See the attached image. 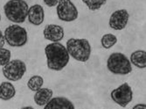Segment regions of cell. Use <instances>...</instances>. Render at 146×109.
Wrapping results in <instances>:
<instances>
[{"instance_id": "12", "label": "cell", "mask_w": 146, "mask_h": 109, "mask_svg": "<svg viewBox=\"0 0 146 109\" xmlns=\"http://www.w3.org/2000/svg\"><path fill=\"white\" fill-rule=\"evenodd\" d=\"M44 109H74V106L67 98L56 97L51 99V100L45 106Z\"/></svg>"}, {"instance_id": "22", "label": "cell", "mask_w": 146, "mask_h": 109, "mask_svg": "<svg viewBox=\"0 0 146 109\" xmlns=\"http://www.w3.org/2000/svg\"><path fill=\"white\" fill-rule=\"evenodd\" d=\"M132 109H146V105L145 104H138V105H136Z\"/></svg>"}, {"instance_id": "19", "label": "cell", "mask_w": 146, "mask_h": 109, "mask_svg": "<svg viewBox=\"0 0 146 109\" xmlns=\"http://www.w3.org/2000/svg\"><path fill=\"white\" fill-rule=\"evenodd\" d=\"M11 51L9 49L0 48V66H5L11 61Z\"/></svg>"}, {"instance_id": "18", "label": "cell", "mask_w": 146, "mask_h": 109, "mask_svg": "<svg viewBox=\"0 0 146 109\" xmlns=\"http://www.w3.org/2000/svg\"><path fill=\"white\" fill-rule=\"evenodd\" d=\"M82 2L90 11H97L106 4L107 0H82Z\"/></svg>"}, {"instance_id": "15", "label": "cell", "mask_w": 146, "mask_h": 109, "mask_svg": "<svg viewBox=\"0 0 146 109\" xmlns=\"http://www.w3.org/2000/svg\"><path fill=\"white\" fill-rule=\"evenodd\" d=\"M130 63L140 69H145L146 67V52L144 50H137L130 56Z\"/></svg>"}, {"instance_id": "8", "label": "cell", "mask_w": 146, "mask_h": 109, "mask_svg": "<svg viewBox=\"0 0 146 109\" xmlns=\"http://www.w3.org/2000/svg\"><path fill=\"white\" fill-rule=\"evenodd\" d=\"M111 99L114 102L118 104L122 107H125L133 99V92L131 87L127 83H123L118 88L111 92Z\"/></svg>"}, {"instance_id": "16", "label": "cell", "mask_w": 146, "mask_h": 109, "mask_svg": "<svg viewBox=\"0 0 146 109\" xmlns=\"http://www.w3.org/2000/svg\"><path fill=\"white\" fill-rule=\"evenodd\" d=\"M44 84V80L43 77L40 76H33L27 82V86L28 88L33 91V92H37L40 88H42V85Z\"/></svg>"}, {"instance_id": "13", "label": "cell", "mask_w": 146, "mask_h": 109, "mask_svg": "<svg viewBox=\"0 0 146 109\" xmlns=\"http://www.w3.org/2000/svg\"><path fill=\"white\" fill-rule=\"evenodd\" d=\"M52 97V91L49 88H40L34 95V101L38 106H46Z\"/></svg>"}, {"instance_id": "2", "label": "cell", "mask_w": 146, "mask_h": 109, "mask_svg": "<svg viewBox=\"0 0 146 109\" xmlns=\"http://www.w3.org/2000/svg\"><path fill=\"white\" fill-rule=\"evenodd\" d=\"M28 10V5L24 0H9L4 6L6 18L16 24L25 22L27 18Z\"/></svg>"}, {"instance_id": "9", "label": "cell", "mask_w": 146, "mask_h": 109, "mask_svg": "<svg viewBox=\"0 0 146 109\" xmlns=\"http://www.w3.org/2000/svg\"><path fill=\"white\" fill-rule=\"evenodd\" d=\"M129 14L127 10L121 9L114 11L109 21V26L114 30H123L128 24Z\"/></svg>"}, {"instance_id": "17", "label": "cell", "mask_w": 146, "mask_h": 109, "mask_svg": "<svg viewBox=\"0 0 146 109\" xmlns=\"http://www.w3.org/2000/svg\"><path fill=\"white\" fill-rule=\"evenodd\" d=\"M117 42V38L112 34H106L102 37L101 43L104 48H110Z\"/></svg>"}, {"instance_id": "23", "label": "cell", "mask_w": 146, "mask_h": 109, "mask_svg": "<svg viewBox=\"0 0 146 109\" xmlns=\"http://www.w3.org/2000/svg\"><path fill=\"white\" fill-rule=\"evenodd\" d=\"M21 109H34V108H33V107H31V106H25V107H23V108H21Z\"/></svg>"}, {"instance_id": "7", "label": "cell", "mask_w": 146, "mask_h": 109, "mask_svg": "<svg viewBox=\"0 0 146 109\" xmlns=\"http://www.w3.org/2000/svg\"><path fill=\"white\" fill-rule=\"evenodd\" d=\"M58 18L66 22H71L78 18V10L71 0H60L57 5Z\"/></svg>"}, {"instance_id": "14", "label": "cell", "mask_w": 146, "mask_h": 109, "mask_svg": "<svg viewBox=\"0 0 146 109\" xmlns=\"http://www.w3.org/2000/svg\"><path fill=\"white\" fill-rule=\"evenodd\" d=\"M16 94L15 87L10 82H3L0 85V100H10Z\"/></svg>"}, {"instance_id": "21", "label": "cell", "mask_w": 146, "mask_h": 109, "mask_svg": "<svg viewBox=\"0 0 146 109\" xmlns=\"http://www.w3.org/2000/svg\"><path fill=\"white\" fill-rule=\"evenodd\" d=\"M5 37H4V34L2 33L1 29H0V48H3V46L5 45Z\"/></svg>"}, {"instance_id": "4", "label": "cell", "mask_w": 146, "mask_h": 109, "mask_svg": "<svg viewBox=\"0 0 146 109\" xmlns=\"http://www.w3.org/2000/svg\"><path fill=\"white\" fill-rule=\"evenodd\" d=\"M108 70L115 75H127L132 71V67L128 57L123 53L111 54L107 61Z\"/></svg>"}, {"instance_id": "1", "label": "cell", "mask_w": 146, "mask_h": 109, "mask_svg": "<svg viewBox=\"0 0 146 109\" xmlns=\"http://www.w3.org/2000/svg\"><path fill=\"white\" fill-rule=\"evenodd\" d=\"M47 67L52 71H60L67 66L69 62V54L61 43L52 42L45 48Z\"/></svg>"}, {"instance_id": "24", "label": "cell", "mask_w": 146, "mask_h": 109, "mask_svg": "<svg viewBox=\"0 0 146 109\" xmlns=\"http://www.w3.org/2000/svg\"><path fill=\"white\" fill-rule=\"evenodd\" d=\"M0 21H1V15H0Z\"/></svg>"}, {"instance_id": "6", "label": "cell", "mask_w": 146, "mask_h": 109, "mask_svg": "<svg viewBox=\"0 0 146 109\" xmlns=\"http://www.w3.org/2000/svg\"><path fill=\"white\" fill-rule=\"evenodd\" d=\"M3 74L5 77L10 81L20 80L26 71L25 63L19 59L10 61L3 67Z\"/></svg>"}, {"instance_id": "10", "label": "cell", "mask_w": 146, "mask_h": 109, "mask_svg": "<svg viewBox=\"0 0 146 109\" xmlns=\"http://www.w3.org/2000/svg\"><path fill=\"white\" fill-rule=\"evenodd\" d=\"M43 34L46 40L52 42H58L64 38V29L59 25L50 24L45 27Z\"/></svg>"}, {"instance_id": "5", "label": "cell", "mask_w": 146, "mask_h": 109, "mask_svg": "<svg viewBox=\"0 0 146 109\" xmlns=\"http://www.w3.org/2000/svg\"><path fill=\"white\" fill-rule=\"evenodd\" d=\"M5 40L11 47H23L28 40L27 32L24 27L14 24L6 27L5 30Z\"/></svg>"}, {"instance_id": "3", "label": "cell", "mask_w": 146, "mask_h": 109, "mask_svg": "<svg viewBox=\"0 0 146 109\" xmlns=\"http://www.w3.org/2000/svg\"><path fill=\"white\" fill-rule=\"evenodd\" d=\"M67 50L74 59L85 63L91 54V46L86 39L71 38L67 42Z\"/></svg>"}, {"instance_id": "20", "label": "cell", "mask_w": 146, "mask_h": 109, "mask_svg": "<svg viewBox=\"0 0 146 109\" xmlns=\"http://www.w3.org/2000/svg\"><path fill=\"white\" fill-rule=\"evenodd\" d=\"M43 1L48 7H54L58 5L60 0H43Z\"/></svg>"}, {"instance_id": "11", "label": "cell", "mask_w": 146, "mask_h": 109, "mask_svg": "<svg viewBox=\"0 0 146 109\" xmlns=\"http://www.w3.org/2000/svg\"><path fill=\"white\" fill-rule=\"evenodd\" d=\"M28 20L34 26H39L44 22L45 12L44 9L40 5H34L28 10Z\"/></svg>"}]
</instances>
